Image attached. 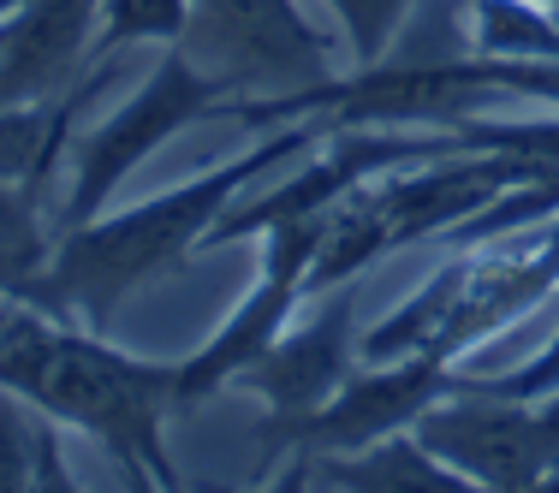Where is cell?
Instances as JSON below:
<instances>
[{
    "instance_id": "1",
    "label": "cell",
    "mask_w": 559,
    "mask_h": 493,
    "mask_svg": "<svg viewBox=\"0 0 559 493\" xmlns=\"http://www.w3.org/2000/svg\"><path fill=\"white\" fill-rule=\"evenodd\" d=\"M316 143H322L316 119H286L262 143H250L245 155L197 172V179L173 184L162 196H143V203L119 208V215H96L84 226H60L55 256H48L43 279L24 298H36L55 315H72L84 327H108L114 310L131 291H143L150 279L173 274L191 250H203V238L245 196L250 179H262L286 155L316 149Z\"/></svg>"
},
{
    "instance_id": "2",
    "label": "cell",
    "mask_w": 559,
    "mask_h": 493,
    "mask_svg": "<svg viewBox=\"0 0 559 493\" xmlns=\"http://www.w3.org/2000/svg\"><path fill=\"white\" fill-rule=\"evenodd\" d=\"M0 386L24 393L36 410L78 429L126 464L131 482L173 488L162 417L173 410L179 363L119 351L102 327L43 310L36 298H0Z\"/></svg>"
},
{
    "instance_id": "3",
    "label": "cell",
    "mask_w": 559,
    "mask_h": 493,
    "mask_svg": "<svg viewBox=\"0 0 559 493\" xmlns=\"http://www.w3.org/2000/svg\"><path fill=\"white\" fill-rule=\"evenodd\" d=\"M226 101H233V89L173 43L167 55L155 60V72L143 77L108 119H96L84 137H72V196H66V208H60V226L96 220L102 208H108V196L150 161L162 143H173L191 125H203V119H221Z\"/></svg>"
},
{
    "instance_id": "4",
    "label": "cell",
    "mask_w": 559,
    "mask_h": 493,
    "mask_svg": "<svg viewBox=\"0 0 559 493\" xmlns=\"http://www.w3.org/2000/svg\"><path fill=\"white\" fill-rule=\"evenodd\" d=\"M452 149H476V143H464L459 131H435V125H334V131H322V149H316V161L298 179L274 184L269 196H250V203L238 196L215 220V232L203 238V250L238 244V238H262L286 220H304V215H328V208H340L345 196H357L381 172L411 167V161H435V155H452Z\"/></svg>"
},
{
    "instance_id": "5",
    "label": "cell",
    "mask_w": 559,
    "mask_h": 493,
    "mask_svg": "<svg viewBox=\"0 0 559 493\" xmlns=\"http://www.w3.org/2000/svg\"><path fill=\"white\" fill-rule=\"evenodd\" d=\"M179 48L233 96H292L334 77V48L298 0H191Z\"/></svg>"
},
{
    "instance_id": "6",
    "label": "cell",
    "mask_w": 559,
    "mask_h": 493,
    "mask_svg": "<svg viewBox=\"0 0 559 493\" xmlns=\"http://www.w3.org/2000/svg\"><path fill=\"white\" fill-rule=\"evenodd\" d=\"M328 215H334V208H328ZM328 215H304V220H286V226H274V232H262L257 286H250L245 303H238V310L197 345V357L179 363L173 410L203 405V398L221 393V386L245 381V369L292 327V310L310 298V268H316V250H322Z\"/></svg>"
},
{
    "instance_id": "7",
    "label": "cell",
    "mask_w": 559,
    "mask_h": 493,
    "mask_svg": "<svg viewBox=\"0 0 559 493\" xmlns=\"http://www.w3.org/2000/svg\"><path fill=\"white\" fill-rule=\"evenodd\" d=\"M548 291H559V215L524 226V232L471 244L452 262V303L429 357L459 363L464 351H476L512 322H524Z\"/></svg>"
},
{
    "instance_id": "8",
    "label": "cell",
    "mask_w": 559,
    "mask_h": 493,
    "mask_svg": "<svg viewBox=\"0 0 559 493\" xmlns=\"http://www.w3.org/2000/svg\"><path fill=\"white\" fill-rule=\"evenodd\" d=\"M417 434L476 488H542L559 464L536 398L488 393L476 386V375H464V386H452L441 405L423 410Z\"/></svg>"
},
{
    "instance_id": "9",
    "label": "cell",
    "mask_w": 559,
    "mask_h": 493,
    "mask_svg": "<svg viewBox=\"0 0 559 493\" xmlns=\"http://www.w3.org/2000/svg\"><path fill=\"white\" fill-rule=\"evenodd\" d=\"M352 310H357V298L345 286L322 291V303H316L298 327L280 333L269 351L245 369V386L269 405V452H292L298 429L340 393L345 375H352V357H357Z\"/></svg>"
},
{
    "instance_id": "10",
    "label": "cell",
    "mask_w": 559,
    "mask_h": 493,
    "mask_svg": "<svg viewBox=\"0 0 559 493\" xmlns=\"http://www.w3.org/2000/svg\"><path fill=\"white\" fill-rule=\"evenodd\" d=\"M452 386H464L459 363L441 357H393V363H364L345 375V386L298 429L292 452L298 458H328V452H357L381 434L417 429L423 410L441 405Z\"/></svg>"
},
{
    "instance_id": "11",
    "label": "cell",
    "mask_w": 559,
    "mask_h": 493,
    "mask_svg": "<svg viewBox=\"0 0 559 493\" xmlns=\"http://www.w3.org/2000/svg\"><path fill=\"white\" fill-rule=\"evenodd\" d=\"M102 0H24L12 12V36L0 55V108L36 96H66L72 72L96 43Z\"/></svg>"
},
{
    "instance_id": "12",
    "label": "cell",
    "mask_w": 559,
    "mask_h": 493,
    "mask_svg": "<svg viewBox=\"0 0 559 493\" xmlns=\"http://www.w3.org/2000/svg\"><path fill=\"white\" fill-rule=\"evenodd\" d=\"M292 470H322L334 488H357V493H464L476 488L464 470H452L441 452L423 446L417 429L381 434L357 452H328V458H298Z\"/></svg>"
},
{
    "instance_id": "13",
    "label": "cell",
    "mask_w": 559,
    "mask_h": 493,
    "mask_svg": "<svg viewBox=\"0 0 559 493\" xmlns=\"http://www.w3.org/2000/svg\"><path fill=\"white\" fill-rule=\"evenodd\" d=\"M96 84H108V65L96 77H84L78 89H66V96H36V101H7L0 108V184L43 191L55 155L72 149V119L84 113V96Z\"/></svg>"
},
{
    "instance_id": "14",
    "label": "cell",
    "mask_w": 559,
    "mask_h": 493,
    "mask_svg": "<svg viewBox=\"0 0 559 493\" xmlns=\"http://www.w3.org/2000/svg\"><path fill=\"white\" fill-rule=\"evenodd\" d=\"M19 488H78L60 458V422L36 410L24 393L0 386V493Z\"/></svg>"
},
{
    "instance_id": "15",
    "label": "cell",
    "mask_w": 559,
    "mask_h": 493,
    "mask_svg": "<svg viewBox=\"0 0 559 493\" xmlns=\"http://www.w3.org/2000/svg\"><path fill=\"white\" fill-rule=\"evenodd\" d=\"M471 48L512 60H559V7L548 0H471Z\"/></svg>"
},
{
    "instance_id": "16",
    "label": "cell",
    "mask_w": 559,
    "mask_h": 493,
    "mask_svg": "<svg viewBox=\"0 0 559 493\" xmlns=\"http://www.w3.org/2000/svg\"><path fill=\"white\" fill-rule=\"evenodd\" d=\"M48 256H55V232L36 208V191L0 184V298H24L43 279Z\"/></svg>"
},
{
    "instance_id": "17",
    "label": "cell",
    "mask_w": 559,
    "mask_h": 493,
    "mask_svg": "<svg viewBox=\"0 0 559 493\" xmlns=\"http://www.w3.org/2000/svg\"><path fill=\"white\" fill-rule=\"evenodd\" d=\"M191 31V0H102L96 12V43L90 55H119L131 43H185Z\"/></svg>"
},
{
    "instance_id": "18",
    "label": "cell",
    "mask_w": 559,
    "mask_h": 493,
    "mask_svg": "<svg viewBox=\"0 0 559 493\" xmlns=\"http://www.w3.org/2000/svg\"><path fill=\"white\" fill-rule=\"evenodd\" d=\"M328 7L340 12L345 36H352L357 65H376V60H388L399 24H405V12L417 7V0H328Z\"/></svg>"
}]
</instances>
